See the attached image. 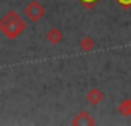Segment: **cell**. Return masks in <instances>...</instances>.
Masks as SVG:
<instances>
[{
    "instance_id": "cell-6",
    "label": "cell",
    "mask_w": 131,
    "mask_h": 126,
    "mask_svg": "<svg viewBox=\"0 0 131 126\" xmlns=\"http://www.w3.org/2000/svg\"><path fill=\"white\" fill-rule=\"evenodd\" d=\"M117 111L120 115L123 117H129L131 115V98H126V100H122L117 106Z\"/></svg>"
},
{
    "instance_id": "cell-4",
    "label": "cell",
    "mask_w": 131,
    "mask_h": 126,
    "mask_svg": "<svg viewBox=\"0 0 131 126\" xmlns=\"http://www.w3.org/2000/svg\"><path fill=\"white\" fill-rule=\"evenodd\" d=\"M45 40H46L48 43H51V45H59V43L63 40V34H62L60 29L51 28V29L45 34Z\"/></svg>"
},
{
    "instance_id": "cell-7",
    "label": "cell",
    "mask_w": 131,
    "mask_h": 126,
    "mask_svg": "<svg viewBox=\"0 0 131 126\" xmlns=\"http://www.w3.org/2000/svg\"><path fill=\"white\" fill-rule=\"evenodd\" d=\"M79 48L83 52H91L94 49V40L91 37H83V39L79 40Z\"/></svg>"
},
{
    "instance_id": "cell-2",
    "label": "cell",
    "mask_w": 131,
    "mask_h": 126,
    "mask_svg": "<svg viewBox=\"0 0 131 126\" xmlns=\"http://www.w3.org/2000/svg\"><path fill=\"white\" fill-rule=\"evenodd\" d=\"M23 12H25V17L31 23H36L45 16V6L40 2H37V0H31V2L25 6Z\"/></svg>"
},
{
    "instance_id": "cell-3",
    "label": "cell",
    "mask_w": 131,
    "mask_h": 126,
    "mask_svg": "<svg viewBox=\"0 0 131 126\" xmlns=\"http://www.w3.org/2000/svg\"><path fill=\"white\" fill-rule=\"evenodd\" d=\"M71 124L73 126H82V124H86V126H93V124H96V120L90 115V112L88 111H80L73 120H71Z\"/></svg>"
},
{
    "instance_id": "cell-1",
    "label": "cell",
    "mask_w": 131,
    "mask_h": 126,
    "mask_svg": "<svg viewBox=\"0 0 131 126\" xmlns=\"http://www.w3.org/2000/svg\"><path fill=\"white\" fill-rule=\"evenodd\" d=\"M25 29H26V22L16 11H8L0 19V32L9 40L17 39Z\"/></svg>"
},
{
    "instance_id": "cell-5",
    "label": "cell",
    "mask_w": 131,
    "mask_h": 126,
    "mask_svg": "<svg viewBox=\"0 0 131 126\" xmlns=\"http://www.w3.org/2000/svg\"><path fill=\"white\" fill-rule=\"evenodd\" d=\"M86 100H88V103H91V105L96 106V105H99V103L103 100V92H102L100 89H97V88H93V89L88 91Z\"/></svg>"
},
{
    "instance_id": "cell-8",
    "label": "cell",
    "mask_w": 131,
    "mask_h": 126,
    "mask_svg": "<svg viewBox=\"0 0 131 126\" xmlns=\"http://www.w3.org/2000/svg\"><path fill=\"white\" fill-rule=\"evenodd\" d=\"M117 2H120L123 6H131V0H117Z\"/></svg>"
}]
</instances>
